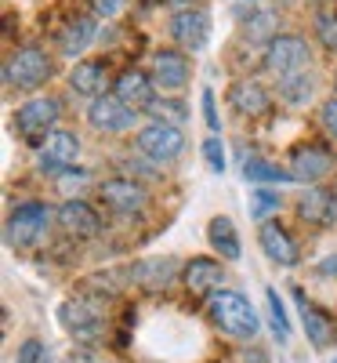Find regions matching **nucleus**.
Segmentation results:
<instances>
[{
  "mask_svg": "<svg viewBox=\"0 0 337 363\" xmlns=\"http://www.w3.org/2000/svg\"><path fill=\"white\" fill-rule=\"evenodd\" d=\"M181 284H185V291L196 294V298H210V294L222 291L225 269L214 258H193V262H185V269H181Z\"/></svg>",
  "mask_w": 337,
  "mask_h": 363,
  "instance_id": "nucleus-12",
  "label": "nucleus"
},
{
  "mask_svg": "<svg viewBox=\"0 0 337 363\" xmlns=\"http://www.w3.org/2000/svg\"><path fill=\"white\" fill-rule=\"evenodd\" d=\"M330 363H337V359H330Z\"/></svg>",
  "mask_w": 337,
  "mask_h": 363,
  "instance_id": "nucleus-43",
  "label": "nucleus"
},
{
  "mask_svg": "<svg viewBox=\"0 0 337 363\" xmlns=\"http://www.w3.org/2000/svg\"><path fill=\"white\" fill-rule=\"evenodd\" d=\"M319 124H323V131H326L330 138H337V95L323 102V109H319Z\"/></svg>",
  "mask_w": 337,
  "mask_h": 363,
  "instance_id": "nucleus-33",
  "label": "nucleus"
},
{
  "mask_svg": "<svg viewBox=\"0 0 337 363\" xmlns=\"http://www.w3.org/2000/svg\"><path fill=\"white\" fill-rule=\"evenodd\" d=\"M207 313H210V323L218 327L222 335L239 338V342H254L258 327H261L258 309L251 306V298L239 294V291H229V287H222L218 294L207 298Z\"/></svg>",
  "mask_w": 337,
  "mask_h": 363,
  "instance_id": "nucleus-1",
  "label": "nucleus"
},
{
  "mask_svg": "<svg viewBox=\"0 0 337 363\" xmlns=\"http://www.w3.org/2000/svg\"><path fill=\"white\" fill-rule=\"evenodd\" d=\"M280 207H283V196L275 189H254L251 193V218L254 222H268V215L280 211Z\"/></svg>",
  "mask_w": 337,
  "mask_h": 363,
  "instance_id": "nucleus-29",
  "label": "nucleus"
},
{
  "mask_svg": "<svg viewBox=\"0 0 337 363\" xmlns=\"http://www.w3.org/2000/svg\"><path fill=\"white\" fill-rule=\"evenodd\" d=\"M91 11H95V18H116L120 11H124L127 0H87Z\"/></svg>",
  "mask_w": 337,
  "mask_h": 363,
  "instance_id": "nucleus-34",
  "label": "nucleus"
},
{
  "mask_svg": "<svg viewBox=\"0 0 337 363\" xmlns=\"http://www.w3.org/2000/svg\"><path fill=\"white\" fill-rule=\"evenodd\" d=\"M47 222H51L47 203L29 200V203H18L11 215H8L4 236H8V244H11V247H33L37 240L47 233Z\"/></svg>",
  "mask_w": 337,
  "mask_h": 363,
  "instance_id": "nucleus-6",
  "label": "nucleus"
},
{
  "mask_svg": "<svg viewBox=\"0 0 337 363\" xmlns=\"http://www.w3.org/2000/svg\"><path fill=\"white\" fill-rule=\"evenodd\" d=\"M251 4H258V0H251Z\"/></svg>",
  "mask_w": 337,
  "mask_h": 363,
  "instance_id": "nucleus-42",
  "label": "nucleus"
},
{
  "mask_svg": "<svg viewBox=\"0 0 337 363\" xmlns=\"http://www.w3.org/2000/svg\"><path fill=\"white\" fill-rule=\"evenodd\" d=\"M40 363H51V359H47V356H44V359H40Z\"/></svg>",
  "mask_w": 337,
  "mask_h": 363,
  "instance_id": "nucleus-41",
  "label": "nucleus"
},
{
  "mask_svg": "<svg viewBox=\"0 0 337 363\" xmlns=\"http://www.w3.org/2000/svg\"><path fill=\"white\" fill-rule=\"evenodd\" d=\"M239 37L247 44H265L268 48L275 37H280V15H275L272 8H251L239 18Z\"/></svg>",
  "mask_w": 337,
  "mask_h": 363,
  "instance_id": "nucleus-18",
  "label": "nucleus"
},
{
  "mask_svg": "<svg viewBox=\"0 0 337 363\" xmlns=\"http://www.w3.org/2000/svg\"><path fill=\"white\" fill-rule=\"evenodd\" d=\"M51 69H55V66H51L47 51L37 48V44H29V48H18V51L8 58L4 80H8V87H18V91H37V87L47 84Z\"/></svg>",
  "mask_w": 337,
  "mask_h": 363,
  "instance_id": "nucleus-3",
  "label": "nucleus"
},
{
  "mask_svg": "<svg viewBox=\"0 0 337 363\" xmlns=\"http://www.w3.org/2000/svg\"><path fill=\"white\" fill-rule=\"evenodd\" d=\"M105 84H109L105 66H102V62H95V58H84V62H76V66L69 69V87L76 91V95L91 99V102L102 99V95H109Z\"/></svg>",
  "mask_w": 337,
  "mask_h": 363,
  "instance_id": "nucleus-20",
  "label": "nucleus"
},
{
  "mask_svg": "<svg viewBox=\"0 0 337 363\" xmlns=\"http://www.w3.org/2000/svg\"><path fill=\"white\" fill-rule=\"evenodd\" d=\"M55 218H58V225H62L69 236H76V240H87V236H98L102 233L98 211L91 207L87 200H66L62 207L55 211Z\"/></svg>",
  "mask_w": 337,
  "mask_h": 363,
  "instance_id": "nucleus-14",
  "label": "nucleus"
},
{
  "mask_svg": "<svg viewBox=\"0 0 337 363\" xmlns=\"http://www.w3.org/2000/svg\"><path fill=\"white\" fill-rule=\"evenodd\" d=\"M145 113H152L156 120H164V124H178V128H181V120L189 116V113H185V106H181V102H171V99H156Z\"/></svg>",
  "mask_w": 337,
  "mask_h": 363,
  "instance_id": "nucleus-30",
  "label": "nucleus"
},
{
  "mask_svg": "<svg viewBox=\"0 0 337 363\" xmlns=\"http://www.w3.org/2000/svg\"><path fill=\"white\" fill-rule=\"evenodd\" d=\"M58 320H62V327L69 330V335L76 338H91L98 335V313L87 306V301H62V309H58Z\"/></svg>",
  "mask_w": 337,
  "mask_h": 363,
  "instance_id": "nucleus-24",
  "label": "nucleus"
},
{
  "mask_svg": "<svg viewBox=\"0 0 337 363\" xmlns=\"http://www.w3.org/2000/svg\"><path fill=\"white\" fill-rule=\"evenodd\" d=\"M135 145L142 149V157L156 160V164H171L185 153V131L178 124H164V120H149V124L135 135Z\"/></svg>",
  "mask_w": 337,
  "mask_h": 363,
  "instance_id": "nucleus-4",
  "label": "nucleus"
},
{
  "mask_svg": "<svg viewBox=\"0 0 337 363\" xmlns=\"http://www.w3.org/2000/svg\"><path fill=\"white\" fill-rule=\"evenodd\" d=\"M258 244H261V251L268 255V262H275V265H283V269H290V265H297V244H294V236L280 225V222H261L258 225Z\"/></svg>",
  "mask_w": 337,
  "mask_h": 363,
  "instance_id": "nucleus-17",
  "label": "nucleus"
},
{
  "mask_svg": "<svg viewBox=\"0 0 337 363\" xmlns=\"http://www.w3.org/2000/svg\"><path fill=\"white\" fill-rule=\"evenodd\" d=\"M171 40L185 51H203L210 40V15L200 8H181L171 15Z\"/></svg>",
  "mask_w": 337,
  "mask_h": 363,
  "instance_id": "nucleus-9",
  "label": "nucleus"
},
{
  "mask_svg": "<svg viewBox=\"0 0 337 363\" xmlns=\"http://www.w3.org/2000/svg\"><path fill=\"white\" fill-rule=\"evenodd\" d=\"M229 106L239 113V116H261V113H268V106H272V99H268V91L258 84V80H236L232 87H229Z\"/></svg>",
  "mask_w": 337,
  "mask_h": 363,
  "instance_id": "nucleus-19",
  "label": "nucleus"
},
{
  "mask_svg": "<svg viewBox=\"0 0 337 363\" xmlns=\"http://www.w3.org/2000/svg\"><path fill=\"white\" fill-rule=\"evenodd\" d=\"M287 167H290L294 182H304V186H316V182H323V178L333 171V153H330L326 145L309 142V145H297V149H294L290 160H287Z\"/></svg>",
  "mask_w": 337,
  "mask_h": 363,
  "instance_id": "nucleus-8",
  "label": "nucleus"
},
{
  "mask_svg": "<svg viewBox=\"0 0 337 363\" xmlns=\"http://www.w3.org/2000/svg\"><path fill=\"white\" fill-rule=\"evenodd\" d=\"M312 95H316V77H312V69L280 80V99H283L287 106H309Z\"/></svg>",
  "mask_w": 337,
  "mask_h": 363,
  "instance_id": "nucleus-26",
  "label": "nucleus"
},
{
  "mask_svg": "<svg viewBox=\"0 0 337 363\" xmlns=\"http://www.w3.org/2000/svg\"><path fill=\"white\" fill-rule=\"evenodd\" d=\"M80 157V138L73 131H51L47 142L40 145V171L44 174H66L69 164Z\"/></svg>",
  "mask_w": 337,
  "mask_h": 363,
  "instance_id": "nucleus-11",
  "label": "nucleus"
},
{
  "mask_svg": "<svg viewBox=\"0 0 337 363\" xmlns=\"http://www.w3.org/2000/svg\"><path fill=\"white\" fill-rule=\"evenodd\" d=\"M312 4H333V0H312Z\"/></svg>",
  "mask_w": 337,
  "mask_h": 363,
  "instance_id": "nucleus-40",
  "label": "nucleus"
},
{
  "mask_svg": "<svg viewBox=\"0 0 337 363\" xmlns=\"http://www.w3.org/2000/svg\"><path fill=\"white\" fill-rule=\"evenodd\" d=\"M319 272H337V255L326 258V262H319Z\"/></svg>",
  "mask_w": 337,
  "mask_h": 363,
  "instance_id": "nucleus-38",
  "label": "nucleus"
},
{
  "mask_svg": "<svg viewBox=\"0 0 337 363\" xmlns=\"http://www.w3.org/2000/svg\"><path fill=\"white\" fill-rule=\"evenodd\" d=\"M135 120H138V109L124 106L116 95H102L87 109V124L102 135H124V131L135 128Z\"/></svg>",
  "mask_w": 337,
  "mask_h": 363,
  "instance_id": "nucleus-7",
  "label": "nucleus"
},
{
  "mask_svg": "<svg viewBox=\"0 0 337 363\" xmlns=\"http://www.w3.org/2000/svg\"><path fill=\"white\" fill-rule=\"evenodd\" d=\"M207 244L214 247V255H222L225 262H239V258H243L239 233H236L232 218H225V215L210 218V225H207Z\"/></svg>",
  "mask_w": 337,
  "mask_h": 363,
  "instance_id": "nucleus-22",
  "label": "nucleus"
},
{
  "mask_svg": "<svg viewBox=\"0 0 337 363\" xmlns=\"http://www.w3.org/2000/svg\"><path fill=\"white\" fill-rule=\"evenodd\" d=\"M181 269H185V265H178L174 258H145V262L131 265V280L156 291V287H167Z\"/></svg>",
  "mask_w": 337,
  "mask_h": 363,
  "instance_id": "nucleus-23",
  "label": "nucleus"
},
{
  "mask_svg": "<svg viewBox=\"0 0 337 363\" xmlns=\"http://www.w3.org/2000/svg\"><path fill=\"white\" fill-rule=\"evenodd\" d=\"M312 62V51H309V40L297 37V33H280L268 48H265V69L275 73V77H294V73H304Z\"/></svg>",
  "mask_w": 337,
  "mask_h": 363,
  "instance_id": "nucleus-5",
  "label": "nucleus"
},
{
  "mask_svg": "<svg viewBox=\"0 0 337 363\" xmlns=\"http://www.w3.org/2000/svg\"><path fill=\"white\" fill-rule=\"evenodd\" d=\"M203 120H207V128H210V135H218V128H222V120H218V109H214V91L210 87H203Z\"/></svg>",
  "mask_w": 337,
  "mask_h": 363,
  "instance_id": "nucleus-35",
  "label": "nucleus"
},
{
  "mask_svg": "<svg viewBox=\"0 0 337 363\" xmlns=\"http://www.w3.org/2000/svg\"><path fill=\"white\" fill-rule=\"evenodd\" d=\"M58 116H62V106L58 99L37 95L15 109V131L18 138H25L29 145H44L51 131H58Z\"/></svg>",
  "mask_w": 337,
  "mask_h": 363,
  "instance_id": "nucleus-2",
  "label": "nucleus"
},
{
  "mask_svg": "<svg viewBox=\"0 0 337 363\" xmlns=\"http://www.w3.org/2000/svg\"><path fill=\"white\" fill-rule=\"evenodd\" d=\"M113 95L124 106L145 113L152 102H156V84H152V77L142 73V69H124L116 77V84H113Z\"/></svg>",
  "mask_w": 337,
  "mask_h": 363,
  "instance_id": "nucleus-13",
  "label": "nucleus"
},
{
  "mask_svg": "<svg viewBox=\"0 0 337 363\" xmlns=\"http://www.w3.org/2000/svg\"><path fill=\"white\" fill-rule=\"evenodd\" d=\"M203 160L210 164V171H214V174H222V171H225V145H222V138H218V135L203 138Z\"/></svg>",
  "mask_w": 337,
  "mask_h": 363,
  "instance_id": "nucleus-31",
  "label": "nucleus"
},
{
  "mask_svg": "<svg viewBox=\"0 0 337 363\" xmlns=\"http://www.w3.org/2000/svg\"><path fill=\"white\" fill-rule=\"evenodd\" d=\"M98 196L105 200L109 211H116V215H138V211H145V203H149L145 189L135 178H105L98 186Z\"/></svg>",
  "mask_w": 337,
  "mask_h": 363,
  "instance_id": "nucleus-10",
  "label": "nucleus"
},
{
  "mask_svg": "<svg viewBox=\"0 0 337 363\" xmlns=\"http://www.w3.org/2000/svg\"><path fill=\"white\" fill-rule=\"evenodd\" d=\"M297 218L309 222L316 229H326L337 222V196L330 189H319V186H309L301 196H297Z\"/></svg>",
  "mask_w": 337,
  "mask_h": 363,
  "instance_id": "nucleus-15",
  "label": "nucleus"
},
{
  "mask_svg": "<svg viewBox=\"0 0 337 363\" xmlns=\"http://www.w3.org/2000/svg\"><path fill=\"white\" fill-rule=\"evenodd\" d=\"M95 33H98V26L95 18H87V15H76L62 26V33H58V51H62L66 58H80L91 44H95Z\"/></svg>",
  "mask_w": 337,
  "mask_h": 363,
  "instance_id": "nucleus-21",
  "label": "nucleus"
},
{
  "mask_svg": "<svg viewBox=\"0 0 337 363\" xmlns=\"http://www.w3.org/2000/svg\"><path fill=\"white\" fill-rule=\"evenodd\" d=\"M316 37L323 40L326 51H337V15L319 11V18H316Z\"/></svg>",
  "mask_w": 337,
  "mask_h": 363,
  "instance_id": "nucleus-32",
  "label": "nucleus"
},
{
  "mask_svg": "<svg viewBox=\"0 0 337 363\" xmlns=\"http://www.w3.org/2000/svg\"><path fill=\"white\" fill-rule=\"evenodd\" d=\"M167 4H174V8L181 11V8H193V0H167Z\"/></svg>",
  "mask_w": 337,
  "mask_h": 363,
  "instance_id": "nucleus-39",
  "label": "nucleus"
},
{
  "mask_svg": "<svg viewBox=\"0 0 337 363\" xmlns=\"http://www.w3.org/2000/svg\"><path fill=\"white\" fill-rule=\"evenodd\" d=\"M40 359H44V345L40 342H25L15 363H40Z\"/></svg>",
  "mask_w": 337,
  "mask_h": 363,
  "instance_id": "nucleus-36",
  "label": "nucleus"
},
{
  "mask_svg": "<svg viewBox=\"0 0 337 363\" xmlns=\"http://www.w3.org/2000/svg\"><path fill=\"white\" fill-rule=\"evenodd\" d=\"M243 178H247V182H265V186H275V182H294L290 171L275 167V164H268L261 157H251L247 164H243Z\"/></svg>",
  "mask_w": 337,
  "mask_h": 363,
  "instance_id": "nucleus-27",
  "label": "nucleus"
},
{
  "mask_svg": "<svg viewBox=\"0 0 337 363\" xmlns=\"http://www.w3.org/2000/svg\"><path fill=\"white\" fill-rule=\"evenodd\" d=\"M265 301H268V323H272V335L280 338V342H290V320H287V309H283V301H280V291L268 287V291H265Z\"/></svg>",
  "mask_w": 337,
  "mask_h": 363,
  "instance_id": "nucleus-28",
  "label": "nucleus"
},
{
  "mask_svg": "<svg viewBox=\"0 0 337 363\" xmlns=\"http://www.w3.org/2000/svg\"><path fill=\"white\" fill-rule=\"evenodd\" d=\"M239 363H268V356L251 342V345H243V349H239Z\"/></svg>",
  "mask_w": 337,
  "mask_h": 363,
  "instance_id": "nucleus-37",
  "label": "nucleus"
},
{
  "mask_svg": "<svg viewBox=\"0 0 337 363\" xmlns=\"http://www.w3.org/2000/svg\"><path fill=\"white\" fill-rule=\"evenodd\" d=\"M297 301H301V323H304V335H309V342H312L316 349H326V345L333 342V320H330L323 309H316L312 301H304L301 291H297Z\"/></svg>",
  "mask_w": 337,
  "mask_h": 363,
  "instance_id": "nucleus-25",
  "label": "nucleus"
},
{
  "mask_svg": "<svg viewBox=\"0 0 337 363\" xmlns=\"http://www.w3.org/2000/svg\"><path fill=\"white\" fill-rule=\"evenodd\" d=\"M333 84H337V80H333Z\"/></svg>",
  "mask_w": 337,
  "mask_h": 363,
  "instance_id": "nucleus-44",
  "label": "nucleus"
},
{
  "mask_svg": "<svg viewBox=\"0 0 337 363\" xmlns=\"http://www.w3.org/2000/svg\"><path fill=\"white\" fill-rule=\"evenodd\" d=\"M152 84H156L160 91H167V95H174V91H181L189 84V58L181 51H156L152 55Z\"/></svg>",
  "mask_w": 337,
  "mask_h": 363,
  "instance_id": "nucleus-16",
  "label": "nucleus"
}]
</instances>
